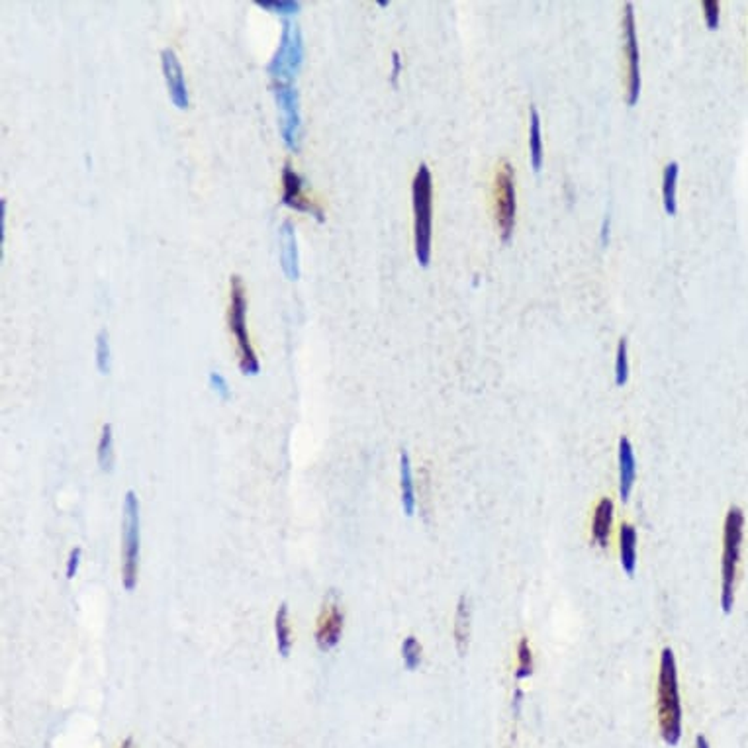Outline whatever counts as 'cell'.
I'll return each instance as SVG.
<instances>
[{
    "mask_svg": "<svg viewBox=\"0 0 748 748\" xmlns=\"http://www.w3.org/2000/svg\"><path fill=\"white\" fill-rule=\"evenodd\" d=\"M703 8V18H705V24L710 29H715L719 26V3L717 0H703L702 3Z\"/></svg>",
    "mask_w": 748,
    "mask_h": 748,
    "instance_id": "obj_28",
    "label": "cell"
},
{
    "mask_svg": "<svg viewBox=\"0 0 748 748\" xmlns=\"http://www.w3.org/2000/svg\"><path fill=\"white\" fill-rule=\"evenodd\" d=\"M399 492H402V508L408 517L416 514V488H414V475H412V463H409L408 450L399 453Z\"/></svg>",
    "mask_w": 748,
    "mask_h": 748,
    "instance_id": "obj_16",
    "label": "cell"
},
{
    "mask_svg": "<svg viewBox=\"0 0 748 748\" xmlns=\"http://www.w3.org/2000/svg\"><path fill=\"white\" fill-rule=\"evenodd\" d=\"M611 524H613V501L609 498H601L596 509H593V521H592V537L598 542L600 549L608 547Z\"/></svg>",
    "mask_w": 748,
    "mask_h": 748,
    "instance_id": "obj_15",
    "label": "cell"
},
{
    "mask_svg": "<svg viewBox=\"0 0 748 748\" xmlns=\"http://www.w3.org/2000/svg\"><path fill=\"white\" fill-rule=\"evenodd\" d=\"M455 644L460 657H465L468 651V639H470V601L466 596L458 600L457 613H455Z\"/></svg>",
    "mask_w": 748,
    "mask_h": 748,
    "instance_id": "obj_18",
    "label": "cell"
},
{
    "mask_svg": "<svg viewBox=\"0 0 748 748\" xmlns=\"http://www.w3.org/2000/svg\"><path fill=\"white\" fill-rule=\"evenodd\" d=\"M627 337H621L616 353V384L625 386L629 381V357H627Z\"/></svg>",
    "mask_w": 748,
    "mask_h": 748,
    "instance_id": "obj_23",
    "label": "cell"
},
{
    "mask_svg": "<svg viewBox=\"0 0 748 748\" xmlns=\"http://www.w3.org/2000/svg\"><path fill=\"white\" fill-rule=\"evenodd\" d=\"M695 748H710V743H707L703 735H700L698 739H695Z\"/></svg>",
    "mask_w": 748,
    "mask_h": 748,
    "instance_id": "obj_33",
    "label": "cell"
},
{
    "mask_svg": "<svg viewBox=\"0 0 748 748\" xmlns=\"http://www.w3.org/2000/svg\"><path fill=\"white\" fill-rule=\"evenodd\" d=\"M97 366L100 374L110 373V343L106 330H100L97 335Z\"/></svg>",
    "mask_w": 748,
    "mask_h": 748,
    "instance_id": "obj_26",
    "label": "cell"
},
{
    "mask_svg": "<svg viewBox=\"0 0 748 748\" xmlns=\"http://www.w3.org/2000/svg\"><path fill=\"white\" fill-rule=\"evenodd\" d=\"M531 124H529V159H531V167L535 172L541 171L542 167V157H545V153H542V136H541V116H539V110L535 106H531Z\"/></svg>",
    "mask_w": 748,
    "mask_h": 748,
    "instance_id": "obj_21",
    "label": "cell"
},
{
    "mask_svg": "<svg viewBox=\"0 0 748 748\" xmlns=\"http://www.w3.org/2000/svg\"><path fill=\"white\" fill-rule=\"evenodd\" d=\"M392 83H396L398 80V75H399V67H402V63H399V54L398 51H394L392 54Z\"/></svg>",
    "mask_w": 748,
    "mask_h": 748,
    "instance_id": "obj_31",
    "label": "cell"
},
{
    "mask_svg": "<svg viewBox=\"0 0 748 748\" xmlns=\"http://www.w3.org/2000/svg\"><path fill=\"white\" fill-rule=\"evenodd\" d=\"M635 480H637V460L631 441L623 435L619 439V496L623 501L629 500Z\"/></svg>",
    "mask_w": 748,
    "mask_h": 748,
    "instance_id": "obj_14",
    "label": "cell"
},
{
    "mask_svg": "<svg viewBox=\"0 0 748 748\" xmlns=\"http://www.w3.org/2000/svg\"><path fill=\"white\" fill-rule=\"evenodd\" d=\"M402 659L408 670H416L419 664H422V644L414 637V635H409L406 637L404 644H402Z\"/></svg>",
    "mask_w": 748,
    "mask_h": 748,
    "instance_id": "obj_25",
    "label": "cell"
},
{
    "mask_svg": "<svg viewBox=\"0 0 748 748\" xmlns=\"http://www.w3.org/2000/svg\"><path fill=\"white\" fill-rule=\"evenodd\" d=\"M274 635H276V649L282 659H289L290 649H292V631H290V621H289V606L281 603V608L276 609L274 618Z\"/></svg>",
    "mask_w": 748,
    "mask_h": 748,
    "instance_id": "obj_19",
    "label": "cell"
},
{
    "mask_svg": "<svg viewBox=\"0 0 748 748\" xmlns=\"http://www.w3.org/2000/svg\"><path fill=\"white\" fill-rule=\"evenodd\" d=\"M304 61V44L300 28L289 18L282 20V36L276 54L273 55L271 63L266 65L269 73L276 83H292L294 75L298 73Z\"/></svg>",
    "mask_w": 748,
    "mask_h": 748,
    "instance_id": "obj_6",
    "label": "cell"
},
{
    "mask_svg": "<svg viewBox=\"0 0 748 748\" xmlns=\"http://www.w3.org/2000/svg\"><path fill=\"white\" fill-rule=\"evenodd\" d=\"M282 204L284 206H290L294 210H302V212H312L317 220H324V214L322 210L314 206V204L304 197V179L296 172L290 163H286L284 169H282Z\"/></svg>",
    "mask_w": 748,
    "mask_h": 748,
    "instance_id": "obj_12",
    "label": "cell"
},
{
    "mask_svg": "<svg viewBox=\"0 0 748 748\" xmlns=\"http://www.w3.org/2000/svg\"><path fill=\"white\" fill-rule=\"evenodd\" d=\"M98 465L105 473H110L112 465H114V435H112V425L106 424L102 427V435L98 441Z\"/></svg>",
    "mask_w": 748,
    "mask_h": 748,
    "instance_id": "obj_22",
    "label": "cell"
},
{
    "mask_svg": "<svg viewBox=\"0 0 748 748\" xmlns=\"http://www.w3.org/2000/svg\"><path fill=\"white\" fill-rule=\"evenodd\" d=\"M161 65H163V75H165L172 105L181 110L189 108V90H187V80H184V71L181 67L177 54L171 47H165L161 51Z\"/></svg>",
    "mask_w": 748,
    "mask_h": 748,
    "instance_id": "obj_10",
    "label": "cell"
},
{
    "mask_svg": "<svg viewBox=\"0 0 748 748\" xmlns=\"http://www.w3.org/2000/svg\"><path fill=\"white\" fill-rule=\"evenodd\" d=\"M120 748H136V746H133V739H126Z\"/></svg>",
    "mask_w": 748,
    "mask_h": 748,
    "instance_id": "obj_34",
    "label": "cell"
},
{
    "mask_svg": "<svg viewBox=\"0 0 748 748\" xmlns=\"http://www.w3.org/2000/svg\"><path fill=\"white\" fill-rule=\"evenodd\" d=\"M659 723L666 744L676 746L682 739V703L678 688V668L672 649L660 654L659 672Z\"/></svg>",
    "mask_w": 748,
    "mask_h": 748,
    "instance_id": "obj_1",
    "label": "cell"
},
{
    "mask_svg": "<svg viewBox=\"0 0 748 748\" xmlns=\"http://www.w3.org/2000/svg\"><path fill=\"white\" fill-rule=\"evenodd\" d=\"M678 175L680 165L676 161H670L662 172V202L666 214H670V216H676V212H678V204H676V184H678Z\"/></svg>",
    "mask_w": 748,
    "mask_h": 748,
    "instance_id": "obj_20",
    "label": "cell"
},
{
    "mask_svg": "<svg viewBox=\"0 0 748 748\" xmlns=\"http://www.w3.org/2000/svg\"><path fill=\"white\" fill-rule=\"evenodd\" d=\"M606 235H609V218L603 220V230H601V243H606Z\"/></svg>",
    "mask_w": 748,
    "mask_h": 748,
    "instance_id": "obj_32",
    "label": "cell"
},
{
    "mask_svg": "<svg viewBox=\"0 0 748 748\" xmlns=\"http://www.w3.org/2000/svg\"><path fill=\"white\" fill-rule=\"evenodd\" d=\"M623 54L627 59V105L635 106L639 102L641 95V54H639V39H637V26H635V13L633 4L627 3L623 8Z\"/></svg>",
    "mask_w": 748,
    "mask_h": 748,
    "instance_id": "obj_9",
    "label": "cell"
},
{
    "mask_svg": "<svg viewBox=\"0 0 748 748\" xmlns=\"http://www.w3.org/2000/svg\"><path fill=\"white\" fill-rule=\"evenodd\" d=\"M257 4L261 8L273 10L274 14H281V16L296 14L300 10V3H298V0H257Z\"/></svg>",
    "mask_w": 748,
    "mask_h": 748,
    "instance_id": "obj_27",
    "label": "cell"
},
{
    "mask_svg": "<svg viewBox=\"0 0 748 748\" xmlns=\"http://www.w3.org/2000/svg\"><path fill=\"white\" fill-rule=\"evenodd\" d=\"M230 330L235 335V341L240 347V368L243 374L255 376L259 373V358L255 355L249 333H248V322H245V314H248V298H245V286L240 274H233L230 281Z\"/></svg>",
    "mask_w": 748,
    "mask_h": 748,
    "instance_id": "obj_5",
    "label": "cell"
},
{
    "mask_svg": "<svg viewBox=\"0 0 748 748\" xmlns=\"http://www.w3.org/2000/svg\"><path fill=\"white\" fill-rule=\"evenodd\" d=\"M139 570V501L133 492H126L124 517H122V582L131 592L138 584Z\"/></svg>",
    "mask_w": 748,
    "mask_h": 748,
    "instance_id": "obj_4",
    "label": "cell"
},
{
    "mask_svg": "<svg viewBox=\"0 0 748 748\" xmlns=\"http://www.w3.org/2000/svg\"><path fill=\"white\" fill-rule=\"evenodd\" d=\"M210 384H212V388H214V392L216 394H220V398L222 399H228L230 396H231V391H230V386H228V381H225V378L220 374V373H210Z\"/></svg>",
    "mask_w": 748,
    "mask_h": 748,
    "instance_id": "obj_29",
    "label": "cell"
},
{
    "mask_svg": "<svg viewBox=\"0 0 748 748\" xmlns=\"http://www.w3.org/2000/svg\"><path fill=\"white\" fill-rule=\"evenodd\" d=\"M414 198V240L416 257L422 266L432 259V206H433V179L432 171L422 163L417 167L412 182Z\"/></svg>",
    "mask_w": 748,
    "mask_h": 748,
    "instance_id": "obj_2",
    "label": "cell"
},
{
    "mask_svg": "<svg viewBox=\"0 0 748 748\" xmlns=\"http://www.w3.org/2000/svg\"><path fill=\"white\" fill-rule=\"evenodd\" d=\"M343 635V611L337 603H327L315 627V643L320 651H332L337 647Z\"/></svg>",
    "mask_w": 748,
    "mask_h": 748,
    "instance_id": "obj_11",
    "label": "cell"
},
{
    "mask_svg": "<svg viewBox=\"0 0 748 748\" xmlns=\"http://www.w3.org/2000/svg\"><path fill=\"white\" fill-rule=\"evenodd\" d=\"M494 206H496V223L500 235L504 241H509L516 225V172L508 161H501L496 172L494 184Z\"/></svg>",
    "mask_w": 748,
    "mask_h": 748,
    "instance_id": "obj_7",
    "label": "cell"
},
{
    "mask_svg": "<svg viewBox=\"0 0 748 748\" xmlns=\"http://www.w3.org/2000/svg\"><path fill=\"white\" fill-rule=\"evenodd\" d=\"M274 97L276 105L281 110V136L284 146L298 151L300 136H302V118H300V98L298 90L292 87V83H274Z\"/></svg>",
    "mask_w": 748,
    "mask_h": 748,
    "instance_id": "obj_8",
    "label": "cell"
},
{
    "mask_svg": "<svg viewBox=\"0 0 748 748\" xmlns=\"http://www.w3.org/2000/svg\"><path fill=\"white\" fill-rule=\"evenodd\" d=\"M279 245H281V266L289 281H298L300 276V257L298 243H296V230L290 220H284L279 228Z\"/></svg>",
    "mask_w": 748,
    "mask_h": 748,
    "instance_id": "obj_13",
    "label": "cell"
},
{
    "mask_svg": "<svg viewBox=\"0 0 748 748\" xmlns=\"http://www.w3.org/2000/svg\"><path fill=\"white\" fill-rule=\"evenodd\" d=\"M744 535V514L739 508H731L723 525V560H721V608L725 613L733 609L735 582L741 560V545Z\"/></svg>",
    "mask_w": 748,
    "mask_h": 748,
    "instance_id": "obj_3",
    "label": "cell"
},
{
    "mask_svg": "<svg viewBox=\"0 0 748 748\" xmlns=\"http://www.w3.org/2000/svg\"><path fill=\"white\" fill-rule=\"evenodd\" d=\"M533 674V654H531V647H529V641L524 637L517 644V670H516V678L517 680H525Z\"/></svg>",
    "mask_w": 748,
    "mask_h": 748,
    "instance_id": "obj_24",
    "label": "cell"
},
{
    "mask_svg": "<svg viewBox=\"0 0 748 748\" xmlns=\"http://www.w3.org/2000/svg\"><path fill=\"white\" fill-rule=\"evenodd\" d=\"M619 552H621V568L627 576H633L637 568V531L631 524H623L619 531Z\"/></svg>",
    "mask_w": 748,
    "mask_h": 748,
    "instance_id": "obj_17",
    "label": "cell"
},
{
    "mask_svg": "<svg viewBox=\"0 0 748 748\" xmlns=\"http://www.w3.org/2000/svg\"><path fill=\"white\" fill-rule=\"evenodd\" d=\"M79 562H80V549L77 547V549L71 550L69 560H67V578L69 580L75 578V574L79 570Z\"/></svg>",
    "mask_w": 748,
    "mask_h": 748,
    "instance_id": "obj_30",
    "label": "cell"
}]
</instances>
